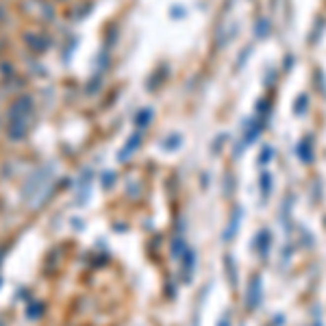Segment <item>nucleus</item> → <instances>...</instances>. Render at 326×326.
<instances>
[{
	"label": "nucleus",
	"mask_w": 326,
	"mask_h": 326,
	"mask_svg": "<svg viewBox=\"0 0 326 326\" xmlns=\"http://www.w3.org/2000/svg\"><path fill=\"white\" fill-rule=\"evenodd\" d=\"M33 109V100L29 96H20L18 100L11 105V120H26V116Z\"/></svg>",
	"instance_id": "f257e3e1"
},
{
	"label": "nucleus",
	"mask_w": 326,
	"mask_h": 326,
	"mask_svg": "<svg viewBox=\"0 0 326 326\" xmlns=\"http://www.w3.org/2000/svg\"><path fill=\"white\" fill-rule=\"evenodd\" d=\"M24 135H26V120H11L9 137L11 139H22Z\"/></svg>",
	"instance_id": "f03ea898"
}]
</instances>
